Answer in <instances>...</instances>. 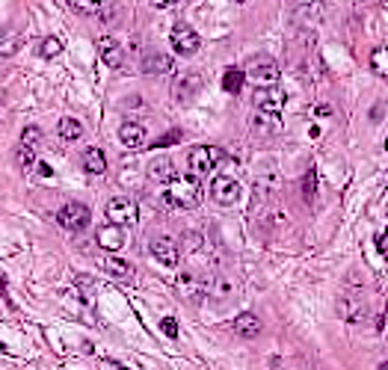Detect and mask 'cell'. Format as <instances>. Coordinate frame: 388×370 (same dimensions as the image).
<instances>
[{
	"label": "cell",
	"mask_w": 388,
	"mask_h": 370,
	"mask_svg": "<svg viewBox=\"0 0 388 370\" xmlns=\"http://www.w3.org/2000/svg\"><path fill=\"white\" fill-rule=\"evenodd\" d=\"M166 190L163 193V205L166 208H178V211H193L199 201H201V181L196 172H190L187 178H178L172 184H166Z\"/></svg>",
	"instance_id": "obj_1"
},
{
	"label": "cell",
	"mask_w": 388,
	"mask_h": 370,
	"mask_svg": "<svg viewBox=\"0 0 388 370\" xmlns=\"http://www.w3.org/2000/svg\"><path fill=\"white\" fill-rule=\"evenodd\" d=\"M187 163H190V172H196L201 178V175H211L216 166H223L226 155H223V148H216V145H196L187 155Z\"/></svg>",
	"instance_id": "obj_2"
},
{
	"label": "cell",
	"mask_w": 388,
	"mask_h": 370,
	"mask_svg": "<svg viewBox=\"0 0 388 370\" xmlns=\"http://www.w3.org/2000/svg\"><path fill=\"white\" fill-rule=\"evenodd\" d=\"M104 211H107V220H110V223H116V225H125V228L137 225V220H140V211H137V205H133L131 198H122V196L110 198Z\"/></svg>",
	"instance_id": "obj_3"
},
{
	"label": "cell",
	"mask_w": 388,
	"mask_h": 370,
	"mask_svg": "<svg viewBox=\"0 0 388 370\" xmlns=\"http://www.w3.org/2000/svg\"><path fill=\"white\" fill-rule=\"evenodd\" d=\"M89 220H92V213H89L87 205H80V201H69V205H62L60 213H57V223L62 228H69V231L89 228Z\"/></svg>",
	"instance_id": "obj_4"
},
{
	"label": "cell",
	"mask_w": 388,
	"mask_h": 370,
	"mask_svg": "<svg viewBox=\"0 0 388 370\" xmlns=\"http://www.w3.org/2000/svg\"><path fill=\"white\" fill-rule=\"evenodd\" d=\"M255 110H267V113H282L284 104H288V92H284L282 86H276V83H267V86H261L255 92Z\"/></svg>",
	"instance_id": "obj_5"
},
{
	"label": "cell",
	"mask_w": 388,
	"mask_h": 370,
	"mask_svg": "<svg viewBox=\"0 0 388 370\" xmlns=\"http://www.w3.org/2000/svg\"><path fill=\"white\" fill-rule=\"evenodd\" d=\"M199 92H201V77L196 72H184L172 80V98L178 104H190V101H196Z\"/></svg>",
	"instance_id": "obj_6"
},
{
	"label": "cell",
	"mask_w": 388,
	"mask_h": 370,
	"mask_svg": "<svg viewBox=\"0 0 388 370\" xmlns=\"http://www.w3.org/2000/svg\"><path fill=\"white\" fill-rule=\"evenodd\" d=\"M172 47L178 50L181 57H193L196 50H199V45H201V39H199V33L193 30V27H187V24H175L172 27Z\"/></svg>",
	"instance_id": "obj_7"
},
{
	"label": "cell",
	"mask_w": 388,
	"mask_h": 370,
	"mask_svg": "<svg viewBox=\"0 0 388 370\" xmlns=\"http://www.w3.org/2000/svg\"><path fill=\"white\" fill-rule=\"evenodd\" d=\"M211 196H214L216 205L228 208V205H234V201L240 198V184L234 178H228V175H216L214 184H211Z\"/></svg>",
	"instance_id": "obj_8"
},
{
	"label": "cell",
	"mask_w": 388,
	"mask_h": 370,
	"mask_svg": "<svg viewBox=\"0 0 388 370\" xmlns=\"http://www.w3.org/2000/svg\"><path fill=\"white\" fill-rule=\"evenodd\" d=\"M151 255H155L163 267H178L181 261V246L172 237H155L151 240Z\"/></svg>",
	"instance_id": "obj_9"
},
{
	"label": "cell",
	"mask_w": 388,
	"mask_h": 370,
	"mask_svg": "<svg viewBox=\"0 0 388 370\" xmlns=\"http://www.w3.org/2000/svg\"><path fill=\"white\" fill-rule=\"evenodd\" d=\"M98 246L104 249V252H122L125 249V243H128V237H125V225H116V223H110V225H104V228H98Z\"/></svg>",
	"instance_id": "obj_10"
},
{
	"label": "cell",
	"mask_w": 388,
	"mask_h": 370,
	"mask_svg": "<svg viewBox=\"0 0 388 370\" xmlns=\"http://www.w3.org/2000/svg\"><path fill=\"white\" fill-rule=\"evenodd\" d=\"M279 130H282V119H279V113L255 110V116H252V133H258V137H276Z\"/></svg>",
	"instance_id": "obj_11"
},
{
	"label": "cell",
	"mask_w": 388,
	"mask_h": 370,
	"mask_svg": "<svg viewBox=\"0 0 388 370\" xmlns=\"http://www.w3.org/2000/svg\"><path fill=\"white\" fill-rule=\"evenodd\" d=\"M175 175H178V169H175V160L172 157H155V160L148 163V178L163 184V187H166V184H172Z\"/></svg>",
	"instance_id": "obj_12"
},
{
	"label": "cell",
	"mask_w": 388,
	"mask_h": 370,
	"mask_svg": "<svg viewBox=\"0 0 388 370\" xmlns=\"http://www.w3.org/2000/svg\"><path fill=\"white\" fill-rule=\"evenodd\" d=\"M101 270H104L107 276H113V279H119V281H133V276H137L133 264H128L125 258H116V255L101 258Z\"/></svg>",
	"instance_id": "obj_13"
},
{
	"label": "cell",
	"mask_w": 388,
	"mask_h": 370,
	"mask_svg": "<svg viewBox=\"0 0 388 370\" xmlns=\"http://www.w3.org/2000/svg\"><path fill=\"white\" fill-rule=\"evenodd\" d=\"M175 291H178L184 299H196V296H201V293L208 291V281L196 279L193 273H178V276H175Z\"/></svg>",
	"instance_id": "obj_14"
},
{
	"label": "cell",
	"mask_w": 388,
	"mask_h": 370,
	"mask_svg": "<svg viewBox=\"0 0 388 370\" xmlns=\"http://www.w3.org/2000/svg\"><path fill=\"white\" fill-rule=\"evenodd\" d=\"M175 69V62L170 54H160V50H148L143 57V72L145 74H170Z\"/></svg>",
	"instance_id": "obj_15"
},
{
	"label": "cell",
	"mask_w": 388,
	"mask_h": 370,
	"mask_svg": "<svg viewBox=\"0 0 388 370\" xmlns=\"http://www.w3.org/2000/svg\"><path fill=\"white\" fill-rule=\"evenodd\" d=\"M145 140H148V130H145L140 122H125V125L119 128V142H122L125 148H143Z\"/></svg>",
	"instance_id": "obj_16"
},
{
	"label": "cell",
	"mask_w": 388,
	"mask_h": 370,
	"mask_svg": "<svg viewBox=\"0 0 388 370\" xmlns=\"http://www.w3.org/2000/svg\"><path fill=\"white\" fill-rule=\"evenodd\" d=\"M98 54H101V62H107L110 69H122L125 50L116 39H98Z\"/></svg>",
	"instance_id": "obj_17"
},
{
	"label": "cell",
	"mask_w": 388,
	"mask_h": 370,
	"mask_svg": "<svg viewBox=\"0 0 388 370\" xmlns=\"http://www.w3.org/2000/svg\"><path fill=\"white\" fill-rule=\"evenodd\" d=\"M338 317L347 323H359L365 317V302L356 299V296H341L338 299Z\"/></svg>",
	"instance_id": "obj_18"
},
{
	"label": "cell",
	"mask_w": 388,
	"mask_h": 370,
	"mask_svg": "<svg viewBox=\"0 0 388 370\" xmlns=\"http://www.w3.org/2000/svg\"><path fill=\"white\" fill-rule=\"evenodd\" d=\"M234 332H238L240 338H258V335H261V320L252 311H246V314H240L238 320H234Z\"/></svg>",
	"instance_id": "obj_19"
},
{
	"label": "cell",
	"mask_w": 388,
	"mask_h": 370,
	"mask_svg": "<svg viewBox=\"0 0 388 370\" xmlns=\"http://www.w3.org/2000/svg\"><path fill=\"white\" fill-rule=\"evenodd\" d=\"M83 169L89 175H104L107 172V155L101 148H87V155H83Z\"/></svg>",
	"instance_id": "obj_20"
},
{
	"label": "cell",
	"mask_w": 388,
	"mask_h": 370,
	"mask_svg": "<svg viewBox=\"0 0 388 370\" xmlns=\"http://www.w3.org/2000/svg\"><path fill=\"white\" fill-rule=\"evenodd\" d=\"M249 77L255 80V83H261V86H267V83H276V80H279V65L270 62V60H267V62H258L255 69L249 72Z\"/></svg>",
	"instance_id": "obj_21"
},
{
	"label": "cell",
	"mask_w": 388,
	"mask_h": 370,
	"mask_svg": "<svg viewBox=\"0 0 388 370\" xmlns=\"http://www.w3.org/2000/svg\"><path fill=\"white\" fill-rule=\"evenodd\" d=\"M24 45L18 30H0V57H12L18 54V47Z\"/></svg>",
	"instance_id": "obj_22"
},
{
	"label": "cell",
	"mask_w": 388,
	"mask_h": 370,
	"mask_svg": "<svg viewBox=\"0 0 388 370\" xmlns=\"http://www.w3.org/2000/svg\"><path fill=\"white\" fill-rule=\"evenodd\" d=\"M57 133H60L65 142H77V140L83 137V125H80L77 119H62L60 128H57Z\"/></svg>",
	"instance_id": "obj_23"
},
{
	"label": "cell",
	"mask_w": 388,
	"mask_h": 370,
	"mask_svg": "<svg viewBox=\"0 0 388 370\" xmlns=\"http://www.w3.org/2000/svg\"><path fill=\"white\" fill-rule=\"evenodd\" d=\"M370 72L377 77H388V47H374V54H370Z\"/></svg>",
	"instance_id": "obj_24"
},
{
	"label": "cell",
	"mask_w": 388,
	"mask_h": 370,
	"mask_svg": "<svg viewBox=\"0 0 388 370\" xmlns=\"http://www.w3.org/2000/svg\"><path fill=\"white\" fill-rule=\"evenodd\" d=\"M243 80H246V74H243L240 69H228V72L223 74V86H226L228 95H238V92L243 89Z\"/></svg>",
	"instance_id": "obj_25"
},
{
	"label": "cell",
	"mask_w": 388,
	"mask_h": 370,
	"mask_svg": "<svg viewBox=\"0 0 388 370\" xmlns=\"http://www.w3.org/2000/svg\"><path fill=\"white\" fill-rule=\"evenodd\" d=\"M39 54H42L45 60H54L57 54H62V39H57V36H48V39H42Z\"/></svg>",
	"instance_id": "obj_26"
},
{
	"label": "cell",
	"mask_w": 388,
	"mask_h": 370,
	"mask_svg": "<svg viewBox=\"0 0 388 370\" xmlns=\"http://www.w3.org/2000/svg\"><path fill=\"white\" fill-rule=\"evenodd\" d=\"M302 196H306V205L314 208V201H317V172L306 175V181H302Z\"/></svg>",
	"instance_id": "obj_27"
},
{
	"label": "cell",
	"mask_w": 388,
	"mask_h": 370,
	"mask_svg": "<svg viewBox=\"0 0 388 370\" xmlns=\"http://www.w3.org/2000/svg\"><path fill=\"white\" fill-rule=\"evenodd\" d=\"M18 163H21V169H24V172H33V169H36V163H39L36 151L27 148V145H21V148H18Z\"/></svg>",
	"instance_id": "obj_28"
},
{
	"label": "cell",
	"mask_w": 388,
	"mask_h": 370,
	"mask_svg": "<svg viewBox=\"0 0 388 370\" xmlns=\"http://www.w3.org/2000/svg\"><path fill=\"white\" fill-rule=\"evenodd\" d=\"M42 142V130L36 128V125H27L24 130H21V145H27V148H36Z\"/></svg>",
	"instance_id": "obj_29"
},
{
	"label": "cell",
	"mask_w": 388,
	"mask_h": 370,
	"mask_svg": "<svg viewBox=\"0 0 388 370\" xmlns=\"http://www.w3.org/2000/svg\"><path fill=\"white\" fill-rule=\"evenodd\" d=\"M72 4H74V9L83 12V15H95V12H101V6H104L107 0H72Z\"/></svg>",
	"instance_id": "obj_30"
},
{
	"label": "cell",
	"mask_w": 388,
	"mask_h": 370,
	"mask_svg": "<svg viewBox=\"0 0 388 370\" xmlns=\"http://www.w3.org/2000/svg\"><path fill=\"white\" fill-rule=\"evenodd\" d=\"M160 329H163L166 338H178V320H175V317H163Z\"/></svg>",
	"instance_id": "obj_31"
},
{
	"label": "cell",
	"mask_w": 388,
	"mask_h": 370,
	"mask_svg": "<svg viewBox=\"0 0 388 370\" xmlns=\"http://www.w3.org/2000/svg\"><path fill=\"white\" fill-rule=\"evenodd\" d=\"M234 288H238V284H234L228 276H219V281H216V293H219V296H228Z\"/></svg>",
	"instance_id": "obj_32"
},
{
	"label": "cell",
	"mask_w": 388,
	"mask_h": 370,
	"mask_svg": "<svg viewBox=\"0 0 388 370\" xmlns=\"http://www.w3.org/2000/svg\"><path fill=\"white\" fill-rule=\"evenodd\" d=\"M184 246H187V252H196L201 246V237H199V234H193V231H187V234H184Z\"/></svg>",
	"instance_id": "obj_33"
},
{
	"label": "cell",
	"mask_w": 388,
	"mask_h": 370,
	"mask_svg": "<svg viewBox=\"0 0 388 370\" xmlns=\"http://www.w3.org/2000/svg\"><path fill=\"white\" fill-rule=\"evenodd\" d=\"M175 145V142H181V130H170V137H163V140H157V145Z\"/></svg>",
	"instance_id": "obj_34"
},
{
	"label": "cell",
	"mask_w": 388,
	"mask_h": 370,
	"mask_svg": "<svg viewBox=\"0 0 388 370\" xmlns=\"http://www.w3.org/2000/svg\"><path fill=\"white\" fill-rule=\"evenodd\" d=\"M377 249H379L382 258H388V234H379V237H377Z\"/></svg>",
	"instance_id": "obj_35"
},
{
	"label": "cell",
	"mask_w": 388,
	"mask_h": 370,
	"mask_svg": "<svg viewBox=\"0 0 388 370\" xmlns=\"http://www.w3.org/2000/svg\"><path fill=\"white\" fill-rule=\"evenodd\" d=\"M178 4H181V0H151V6H157V9H172Z\"/></svg>",
	"instance_id": "obj_36"
},
{
	"label": "cell",
	"mask_w": 388,
	"mask_h": 370,
	"mask_svg": "<svg viewBox=\"0 0 388 370\" xmlns=\"http://www.w3.org/2000/svg\"><path fill=\"white\" fill-rule=\"evenodd\" d=\"M314 113H317V116H332V107H329V104H317Z\"/></svg>",
	"instance_id": "obj_37"
},
{
	"label": "cell",
	"mask_w": 388,
	"mask_h": 370,
	"mask_svg": "<svg viewBox=\"0 0 388 370\" xmlns=\"http://www.w3.org/2000/svg\"><path fill=\"white\" fill-rule=\"evenodd\" d=\"M0 296H6V281H4V276H0Z\"/></svg>",
	"instance_id": "obj_38"
},
{
	"label": "cell",
	"mask_w": 388,
	"mask_h": 370,
	"mask_svg": "<svg viewBox=\"0 0 388 370\" xmlns=\"http://www.w3.org/2000/svg\"><path fill=\"white\" fill-rule=\"evenodd\" d=\"M234 4H243L246 6V4H252V0H234Z\"/></svg>",
	"instance_id": "obj_39"
},
{
	"label": "cell",
	"mask_w": 388,
	"mask_h": 370,
	"mask_svg": "<svg viewBox=\"0 0 388 370\" xmlns=\"http://www.w3.org/2000/svg\"><path fill=\"white\" fill-rule=\"evenodd\" d=\"M385 151H388V137H385Z\"/></svg>",
	"instance_id": "obj_40"
},
{
	"label": "cell",
	"mask_w": 388,
	"mask_h": 370,
	"mask_svg": "<svg viewBox=\"0 0 388 370\" xmlns=\"http://www.w3.org/2000/svg\"><path fill=\"white\" fill-rule=\"evenodd\" d=\"M385 234H388V228H385Z\"/></svg>",
	"instance_id": "obj_41"
}]
</instances>
